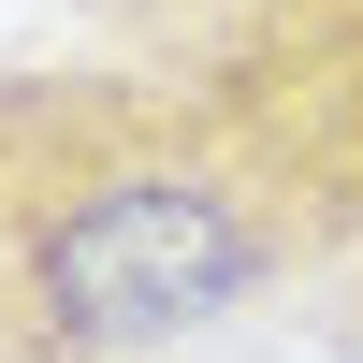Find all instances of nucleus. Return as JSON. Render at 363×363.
<instances>
[{
    "mask_svg": "<svg viewBox=\"0 0 363 363\" xmlns=\"http://www.w3.org/2000/svg\"><path fill=\"white\" fill-rule=\"evenodd\" d=\"M277 291L306 247L189 73L0 58V363H174Z\"/></svg>",
    "mask_w": 363,
    "mask_h": 363,
    "instance_id": "nucleus-1",
    "label": "nucleus"
},
{
    "mask_svg": "<svg viewBox=\"0 0 363 363\" xmlns=\"http://www.w3.org/2000/svg\"><path fill=\"white\" fill-rule=\"evenodd\" d=\"M203 102L247 145V174L277 189L306 277L363 262V0H277L203 58Z\"/></svg>",
    "mask_w": 363,
    "mask_h": 363,
    "instance_id": "nucleus-2",
    "label": "nucleus"
},
{
    "mask_svg": "<svg viewBox=\"0 0 363 363\" xmlns=\"http://www.w3.org/2000/svg\"><path fill=\"white\" fill-rule=\"evenodd\" d=\"M306 291H335V320H320V363H363V262H335V277H306Z\"/></svg>",
    "mask_w": 363,
    "mask_h": 363,
    "instance_id": "nucleus-4",
    "label": "nucleus"
},
{
    "mask_svg": "<svg viewBox=\"0 0 363 363\" xmlns=\"http://www.w3.org/2000/svg\"><path fill=\"white\" fill-rule=\"evenodd\" d=\"M58 15H73V44H116V58H145V73H203V58L247 15H277V0H58Z\"/></svg>",
    "mask_w": 363,
    "mask_h": 363,
    "instance_id": "nucleus-3",
    "label": "nucleus"
}]
</instances>
